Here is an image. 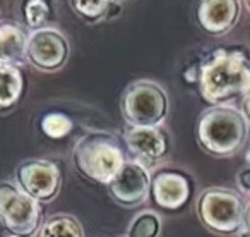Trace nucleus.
Wrapping results in <instances>:
<instances>
[{"label": "nucleus", "instance_id": "obj_1", "mask_svg": "<svg viewBox=\"0 0 250 237\" xmlns=\"http://www.w3.org/2000/svg\"><path fill=\"white\" fill-rule=\"evenodd\" d=\"M199 90L208 103L221 105L250 90V62L242 50H216L201 64Z\"/></svg>", "mask_w": 250, "mask_h": 237}, {"label": "nucleus", "instance_id": "obj_2", "mask_svg": "<svg viewBox=\"0 0 250 237\" xmlns=\"http://www.w3.org/2000/svg\"><path fill=\"white\" fill-rule=\"evenodd\" d=\"M247 134L249 124L243 114L228 105H216L202 112L197 120L199 144L214 157H231L243 146Z\"/></svg>", "mask_w": 250, "mask_h": 237}, {"label": "nucleus", "instance_id": "obj_3", "mask_svg": "<svg viewBox=\"0 0 250 237\" xmlns=\"http://www.w3.org/2000/svg\"><path fill=\"white\" fill-rule=\"evenodd\" d=\"M72 162L87 181L108 186L125 164V155L117 138L104 131H94L77 141Z\"/></svg>", "mask_w": 250, "mask_h": 237}, {"label": "nucleus", "instance_id": "obj_4", "mask_svg": "<svg viewBox=\"0 0 250 237\" xmlns=\"http://www.w3.org/2000/svg\"><path fill=\"white\" fill-rule=\"evenodd\" d=\"M120 108L129 127H160L168 115L170 101L160 83L139 79L125 88Z\"/></svg>", "mask_w": 250, "mask_h": 237}, {"label": "nucleus", "instance_id": "obj_5", "mask_svg": "<svg viewBox=\"0 0 250 237\" xmlns=\"http://www.w3.org/2000/svg\"><path fill=\"white\" fill-rule=\"evenodd\" d=\"M197 215L208 229L233 234L243 227V206L238 196L226 189H209L199 196Z\"/></svg>", "mask_w": 250, "mask_h": 237}, {"label": "nucleus", "instance_id": "obj_6", "mask_svg": "<svg viewBox=\"0 0 250 237\" xmlns=\"http://www.w3.org/2000/svg\"><path fill=\"white\" fill-rule=\"evenodd\" d=\"M40 203L12 182H0V222L16 236H31L40 225Z\"/></svg>", "mask_w": 250, "mask_h": 237}, {"label": "nucleus", "instance_id": "obj_7", "mask_svg": "<svg viewBox=\"0 0 250 237\" xmlns=\"http://www.w3.org/2000/svg\"><path fill=\"white\" fill-rule=\"evenodd\" d=\"M70 45L67 36L57 28L29 31L26 43V60L42 72H57L67 64Z\"/></svg>", "mask_w": 250, "mask_h": 237}, {"label": "nucleus", "instance_id": "obj_8", "mask_svg": "<svg viewBox=\"0 0 250 237\" xmlns=\"http://www.w3.org/2000/svg\"><path fill=\"white\" fill-rule=\"evenodd\" d=\"M18 188L38 203H48L60 189L59 167L46 160H26L16 170Z\"/></svg>", "mask_w": 250, "mask_h": 237}, {"label": "nucleus", "instance_id": "obj_9", "mask_svg": "<svg viewBox=\"0 0 250 237\" xmlns=\"http://www.w3.org/2000/svg\"><path fill=\"white\" fill-rule=\"evenodd\" d=\"M111 198L124 206H136L146 199L151 189V175L144 164L125 160L118 174L108 184Z\"/></svg>", "mask_w": 250, "mask_h": 237}, {"label": "nucleus", "instance_id": "obj_10", "mask_svg": "<svg viewBox=\"0 0 250 237\" xmlns=\"http://www.w3.org/2000/svg\"><path fill=\"white\" fill-rule=\"evenodd\" d=\"M242 0H201L197 23L208 35L225 36L238 24Z\"/></svg>", "mask_w": 250, "mask_h": 237}, {"label": "nucleus", "instance_id": "obj_11", "mask_svg": "<svg viewBox=\"0 0 250 237\" xmlns=\"http://www.w3.org/2000/svg\"><path fill=\"white\" fill-rule=\"evenodd\" d=\"M124 143L141 164H154L168 151V138L160 127H129L124 133Z\"/></svg>", "mask_w": 250, "mask_h": 237}, {"label": "nucleus", "instance_id": "obj_12", "mask_svg": "<svg viewBox=\"0 0 250 237\" xmlns=\"http://www.w3.org/2000/svg\"><path fill=\"white\" fill-rule=\"evenodd\" d=\"M153 198L165 210H178L187 203L190 194L188 181L178 172H160L151 182Z\"/></svg>", "mask_w": 250, "mask_h": 237}, {"label": "nucleus", "instance_id": "obj_13", "mask_svg": "<svg viewBox=\"0 0 250 237\" xmlns=\"http://www.w3.org/2000/svg\"><path fill=\"white\" fill-rule=\"evenodd\" d=\"M28 35L16 23L0 24V64H14L18 66L26 59V43Z\"/></svg>", "mask_w": 250, "mask_h": 237}, {"label": "nucleus", "instance_id": "obj_14", "mask_svg": "<svg viewBox=\"0 0 250 237\" xmlns=\"http://www.w3.org/2000/svg\"><path fill=\"white\" fill-rule=\"evenodd\" d=\"M24 91V76L14 64H0V108H11Z\"/></svg>", "mask_w": 250, "mask_h": 237}, {"label": "nucleus", "instance_id": "obj_15", "mask_svg": "<svg viewBox=\"0 0 250 237\" xmlns=\"http://www.w3.org/2000/svg\"><path fill=\"white\" fill-rule=\"evenodd\" d=\"M21 16L26 28L31 31L45 28V24L53 18L52 0H22Z\"/></svg>", "mask_w": 250, "mask_h": 237}, {"label": "nucleus", "instance_id": "obj_16", "mask_svg": "<svg viewBox=\"0 0 250 237\" xmlns=\"http://www.w3.org/2000/svg\"><path fill=\"white\" fill-rule=\"evenodd\" d=\"M40 237H84V230L76 216L55 215L43 223Z\"/></svg>", "mask_w": 250, "mask_h": 237}, {"label": "nucleus", "instance_id": "obj_17", "mask_svg": "<svg viewBox=\"0 0 250 237\" xmlns=\"http://www.w3.org/2000/svg\"><path fill=\"white\" fill-rule=\"evenodd\" d=\"M127 0H70L72 9L86 21H100L110 14L111 7Z\"/></svg>", "mask_w": 250, "mask_h": 237}, {"label": "nucleus", "instance_id": "obj_18", "mask_svg": "<svg viewBox=\"0 0 250 237\" xmlns=\"http://www.w3.org/2000/svg\"><path fill=\"white\" fill-rule=\"evenodd\" d=\"M72 127V118L62 112H50L42 118V131L50 140H62V138L69 136Z\"/></svg>", "mask_w": 250, "mask_h": 237}, {"label": "nucleus", "instance_id": "obj_19", "mask_svg": "<svg viewBox=\"0 0 250 237\" xmlns=\"http://www.w3.org/2000/svg\"><path fill=\"white\" fill-rule=\"evenodd\" d=\"M161 230V220L156 213L143 212L132 220L127 237H158Z\"/></svg>", "mask_w": 250, "mask_h": 237}, {"label": "nucleus", "instance_id": "obj_20", "mask_svg": "<svg viewBox=\"0 0 250 237\" xmlns=\"http://www.w3.org/2000/svg\"><path fill=\"white\" fill-rule=\"evenodd\" d=\"M199 77H201V66H195V64H192V66H188L187 69L184 71V79L187 81V83H199Z\"/></svg>", "mask_w": 250, "mask_h": 237}, {"label": "nucleus", "instance_id": "obj_21", "mask_svg": "<svg viewBox=\"0 0 250 237\" xmlns=\"http://www.w3.org/2000/svg\"><path fill=\"white\" fill-rule=\"evenodd\" d=\"M236 182H238V188L243 192H249L250 194V168H245V170L240 172L238 177H236Z\"/></svg>", "mask_w": 250, "mask_h": 237}, {"label": "nucleus", "instance_id": "obj_22", "mask_svg": "<svg viewBox=\"0 0 250 237\" xmlns=\"http://www.w3.org/2000/svg\"><path fill=\"white\" fill-rule=\"evenodd\" d=\"M240 112L243 114L247 124L250 126V90L242 96V110H240Z\"/></svg>", "mask_w": 250, "mask_h": 237}, {"label": "nucleus", "instance_id": "obj_23", "mask_svg": "<svg viewBox=\"0 0 250 237\" xmlns=\"http://www.w3.org/2000/svg\"><path fill=\"white\" fill-rule=\"evenodd\" d=\"M243 227L250 232V203L243 208Z\"/></svg>", "mask_w": 250, "mask_h": 237}, {"label": "nucleus", "instance_id": "obj_24", "mask_svg": "<svg viewBox=\"0 0 250 237\" xmlns=\"http://www.w3.org/2000/svg\"><path fill=\"white\" fill-rule=\"evenodd\" d=\"M240 237H250V232L249 230H243V232L240 234Z\"/></svg>", "mask_w": 250, "mask_h": 237}, {"label": "nucleus", "instance_id": "obj_25", "mask_svg": "<svg viewBox=\"0 0 250 237\" xmlns=\"http://www.w3.org/2000/svg\"><path fill=\"white\" fill-rule=\"evenodd\" d=\"M245 160H247V164L250 165V148H249V151H247V157H245Z\"/></svg>", "mask_w": 250, "mask_h": 237}, {"label": "nucleus", "instance_id": "obj_26", "mask_svg": "<svg viewBox=\"0 0 250 237\" xmlns=\"http://www.w3.org/2000/svg\"><path fill=\"white\" fill-rule=\"evenodd\" d=\"M245 5H247V9H249V12H250V0H245Z\"/></svg>", "mask_w": 250, "mask_h": 237}, {"label": "nucleus", "instance_id": "obj_27", "mask_svg": "<svg viewBox=\"0 0 250 237\" xmlns=\"http://www.w3.org/2000/svg\"><path fill=\"white\" fill-rule=\"evenodd\" d=\"M7 237H21V236H16V234H11V236H7Z\"/></svg>", "mask_w": 250, "mask_h": 237}]
</instances>
